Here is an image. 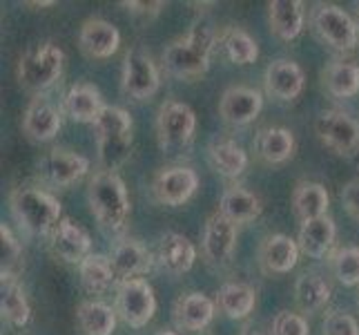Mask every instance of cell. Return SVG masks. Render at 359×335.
I'll use <instances>...</instances> for the list:
<instances>
[{"label": "cell", "mask_w": 359, "mask_h": 335, "mask_svg": "<svg viewBox=\"0 0 359 335\" xmlns=\"http://www.w3.org/2000/svg\"><path fill=\"white\" fill-rule=\"evenodd\" d=\"M63 126L60 110L45 96H34L22 114V132L34 143H47Z\"/></svg>", "instance_id": "9a60e30c"}, {"label": "cell", "mask_w": 359, "mask_h": 335, "mask_svg": "<svg viewBox=\"0 0 359 335\" xmlns=\"http://www.w3.org/2000/svg\"><path fill=\"white\" fill-rule=\"evenodd\" d=\"M0 244H3V270L0 275H11V277H18V270H20V257H22V246L20 242L14 237L9 226H0Z\"/></svg>", "instance_id": "74e56055"}, {"label": "cell", "mask_w": 359, "mask_h": 335, "mask_svg": "<svg viewBox=\"0 0 359 335\" xmlns=\"http://www.w3.org/2000/svg\"><path fill=\"white\" fill-rule=\"evenodd\" d=\"M257 291L241 282H228L217 293V306L230 320H245L255 311Z\"/></svg>", "instance_id": "d6a6232c"}, {"label": "cell", "mask_w": 359, "mask_h": 335, "mask_svg": "<svg viewBox=\"0 0 359 335\" xmlns=\"http://www.w3.org/2000/svg\"><path fill=\"white\" fill-rule=\"evenodd\" d=\"M319 141L337 155H348L359 145V123L341 110L321 112L315 121Z\"/></svg>", "instance_id": "7c38bea8"}, {"label": "cell", "mask_w": 359, "mask_h": 335, "mask_svg": "<svg viewBox=\"0 0 359 335\" xmlns=\"http://www.w3.org/2000/svg\"><path fill=\"white\" fill-rule=\"evenodd\" d=\"M105 107L101 90L92 83H76L63 98V112L76 123H94Z\"/></svg>", "instance_id": "cb8c5ba5"}, {"label": "cell", "mask_w": 359, "mask_h": 335, "mask_svg": "<svg viewBox=\"0 0 359 335\" xmlns=\"http://www.w3.org/2000/svg\"><path fill=\"white\" fill-rule=\"evenodd\" d=\"M121 45V34L112 22L105 18H88L81 25L79 47L88 58H109L116 54Z\"/></svg>", "instance_id": "ac0fdd59"}, {"label": "cell", "mask_w": 359, "mask_h": 335, "mask_svg": "<svg viewBox=\"0 0 359 335\" xmlns=\"http://www.w3.org/2000/svg\"><path fill=\"white\" fill-rule=\"evenodd\" d=\"M203 257L205 262L212 268H226L232 257H234V248H237V223H232L228 217H224L217 210L208 219H205V228H203Z\"/></svg>", "instance_id": "30bf717a"}, {"label": "cell", "mask_w": 359, "mask_h": 335, "mask_svg": "<svg viewBox=\"0 0 359 335\" xmlns=\"http://www.w3.org/2000/svg\"><path fill=\"white\" fill-rule=\"evenodd\" d=\"M161 74L152 60V56L143 49L134 47L126 54L123 60V74H121V88L126 96L134 101H147L158 92Z\"/></svg>", "instance_id": "9c48e42d"}, {"label": "cell", "mask_w": 359, "mask_h": 335, "mask_svg": "<svg viewBox=\"0 0 359 335\" xmlns=\"http://www.w3.org/2000/svg\"><path fill=\"white\" fill-rule=\"evenodd\" d=\"M217 45V34L208 25H196L181 39L172 41L163 54L161 63L168 74L177 79H196L208 72L210 56Z\"/></svg>", "instance_id": "6da1fadb"}, {"label": "cell", "mask_w": 359, "mask_h": 335, "mask_svg": "<svg viewBox=\"0 0 359 335\" xmlns=\"http://www.w3.org/2000/svg\"><path fill=\"white\" fill-rule=\"evenodd\" d=\"M9 206L20 228L29 235H41V237H49L58 226V221L63 219L60 217L63 213L60 202L52 192L36 188V185L16 188L9 197Z\"/></svg>", "instance_id": "277c9868"}, {"label": "cell", "mask_w": 359, "mask_h": 335, "mask_svg": "<svg viewBox=\"0 0 359 335\" xmlns=\"http://www.w3.org/2000/svg\"><path fill=\"white\" fill-rule=\"evenodd\" d=\"M215 317V302L203 293H185L172 306V320L181 331H203Z\"/></svg>", "instance_id": "ffe728a7"}, {"label": "cell", "mask_w": 359, "mask_h": 335, "mask_svg": "<svg viewBox=\"0 0 359 335\" xmlns=\"http://www.w3.org/2000/svg\"><path fill=\"white\" fill-rule=\"evenodd\" d=\"M304 70L288 58L272 60L264 74L266 92L277 101H294L304 92Z\"/></svg>", "instance_id": "d6986e66"}, {"label": "cell", "mask_w": 359, "mask_h": 335, "mask_svg": "<svg viewBox=\"0 0 359 335\" xmlns=\"http://www.w3.org/2000/svg\"><path fill=\"white\" fill-rule=\"evenodd\" d=\"M199 188V177L188 166H172L156 172L152 181L154 197L165 206H183Z\"/></svg>", "instance_id": "5bb4252c"}, {"label": "cell", "mask_w": 359, "mask_h": 335, "mask_svg": "<svg viewBox=\"0 0 359 335\" xmlns=\"http://www.w3.org/2000/svg\"><path fill=\"white\" fill-rule=\"evenodd\" d=\"M272 335H311V329L304 315L281 311L272 320Z\"/></svg>", "instance_id": "ab89813d"}, {"label": "cell", "mask_w": 359, "mask_h": 335, "mask_svg": "<svg viewBox=\"0 0 359 335\" xmlns=\"http://www.w3.org/2000/svg\"><path fill=\"white\" fill-rule=\"evenodd\" d=\"M335 221L330 217H319V219H311L304 221L299 228V237H297V244H299V251L313 259L324 257L330 246L335 244Z\"/></svg>", "instance_id": "484cf974"}, {"label": "cell", "mask_w": 359, "mask_h": 335, "mask_svg": "<svg viewBox=\"0 0 359 335\" xmlns=\"http://www.w3.org/2000/svg\"><path fill=\"white\" fill-rule=\"evenodd\" d=\"M3 277V287H0V313L14 327H25L32 317V306L27 302L22 287L18 284V277L0 275Z\"/></svg>", "instance_id": "836d02e7"}, {"label": "cell", "mask_w": 359, "mask_h": 335, "mask_svg": "<svg viewBox=\"0 0 359 335\" xmlns=\"http://www.w3.org/2000/svg\"><path fill=\"white\" fill-rule=\"evenodd\" d=\"M330 204L328 190L317 181H299L292 190V210L302 223L326 217V210Z\"/></svg>", "instance_id": "83f0119b"}, {"label": "cell", "mask_w": 359, "mask_h": 335, "mask_svg": "<svg viewBox=\"0 0 359 335\" xmlns=\"http://www.w3.org/2000/svg\"><path fill=\"white\" fill-rule=\"evenodd\" d=\"M196 117L190 105L181 101H165L158 107L156 136L161 150L168 155H181L194 139Z\"/></svg>", "instance_id": "8992f818"}, {"label": "cell", "mask_w": 359, "mask_h": 335, "mask_svg": "<svg viewBox=\"0 0 359 335\" xmlns=\"http://www.w3.org/2000/svg\"><path fill=\"white\" fill-rule=\"evenodd\" d=\"M109 262L114 266L118 282H123V280H136L147 275L154 266V257L150 253V248L141 244L139 239H121L112 246Z\"/></svg>", "instance_id": "e0dca14e"}, {"label": "cell", "mask_w": 359, "mask_h": 335, "mask_svg": "<svg viewBox=\"0 0 359 335\" xmlns=\"http://www.w3.org/2000/svg\"><path fill=\"white\" fill-rule=\"evenodd\" d=\"M116 313L132 329H141L156 313L154 289L143 277L123 280L116 284Z\"/></svg>", "instance_id": "ba28073f"}, {"label": "cell", "mask_w": 359, "mask_h": 335, "mask_svg": "<svg viewBox=\"0 0 359 335\" xmlns=\"http://www.w3.org/2000/svg\"><path fill=\"white\" fill-rule=\"evenodd\" d=\"M306 20L304 3L299 0H272L268 3L270 32L281 41H292L302 34Z\"/></svg>", "instance_id": "d4e9b609"}, {"label": "cell", "mask_w": 359, "mask_h": 335, "mask_svg": "<svg viewBox=\"0 0 359 335\" xmlns=\"http://www.w3.org/2000/svg\"><path fill=\"white\" fill-rule=\"evenodd\" d=\"M156 259L161 268L170 275H183L196 262V248L194 244L181 232H168L161 237Z\"/></svg>", "instance_id": "7402d4cb"}, {"label": "cell", "mask_w": 359, "mask_h": 335, "mask_svg": "<svg viewBox=\"0 0 359 335\" xmlns=\"http://www.w3.org/2000/svg\"><path fill=\"white\" fill-rule=\"evenodd\" d=\"M49 251L60 262L81 266L83 259L92 255V237L81 223L63 217L49 235Z\"/></svg>", "instance_id": "4fadbf2b"}, {"label": "cell", "mask_w": 359, "mask_h": 335, "mask_svg": "<svg viewBox=\"0 0 359 335\" xmlns=\"http://www.w3.org/2000/svg\"><path fill=\"white\" fill-rule=\"evenodd\" d=\"M299 253V244L290 239L288 235H268L259 246V264L266 272L283 275L297 266Z\"/></svg>", "instance_id": "44dd1931"}, {"label": "cell", "mask_w": 359, "mask_h": 335, "mask_svg": "<svg viewBox=\"0 0 359 335\" xmlns=\"http://www.w3.org/2000/svg\"><path fill=\"white\" fill-rule=\"evenodd\" d=\"M321 335H359V322L351 313L330 311L321 324Z\"/></svg>", "instance_id": "f35d334b"}, {"label": "cell", "mask_w": 359, "mask_h": 335, "mask_svg": "<svg viewBox=\"0 0 359 335\" xmlns=\"http://www.w3.org/2000/svg\"><path fill=\"white\" fill-rule=\"evenodd\" d=\"M98 141V161L103 170L116 172L132 155V117L128 110L105 105L92 123Z\"/></svg>", "instance_id": "3957f363"}, {"label": "cell", "mask_w": 359, "mask_h": 335, "mask_svg": "<svg viewBox=\"0 0 359 335\" xmlns=\"http://www.w3.org/2000/svg\"><path fill=\"white\" fill-rule=\"evenodd\" d=\"M116 308L105 302L88 300L76 308V322L83 335H112L116 329Z\"/></svg>", "instance_id": "4dcf8cb0"}, {"label": "cell", "mask_w": 359, "mask_h": 335, "mask_svg": "<svg viewBox=\"0 0 359 335\" xmlns=\"http://www.w3.org/2000/svg\"><path fill=\"white\" fill-rule=\"evenodd\" d=\"M255 155L268 166H279L294 155V136L288 128H262L255 136Z\"/></svg>", "instance_id": "603a6c76"}, {"label": "cell", "mask_w": 359, "mask_h": 335, "mask_svg": "<svg viewBox=\"0 0 359 335\" xmlns=\"http://www.w3.org/2000/svg\"><path fill=\"white\" fill-rule=\"evenodd\" d=\"M313 32L317 39L337 49V52H353L359 43V27L357 22L346 14V11L337 5L321 3L313 9Z\"/></svg>", "instance_id": "52a82bcc"}, {"label": "cell", "mask_w": 359, "mask_h": 335, "mask_svg": "<svg viewBox=\"0 0 359 335\" xmlns=\"http://www.w3.org/2000/svg\"><path fill=\"white\" fill-rule=\"evenodd\" d=\"M90 170V159L54 147L39 161V179L49 188H67V185L83 179Z\"/></svg>", "instance_id": "8fae6325"}, {"label": "cell", "mask_w": 359, "mask_h": 335, "mask_svg": "<svg viewBox=\"0 0 359 335\" xmlns=\"http://www.w3.org/2000/svg\"><path fill=\"white\" fill-rule=\"evenodd\" d=\"M324 88L330 96L335 98H351L359 92V65L337 60L330 63L324 74H321Z\"/></svg>", "instance_id": "d590c367"}, {"label": "cell", "mask_w": 359, "mask_h": 335, "mask_svg": "<svg viewBox=\"0 0 359 335\" xmlns=\"http://www.w3.org/2000/svg\"><path fill=\"white\" fill-rule=\"evenodd\" d=\"M156 335H179L177 331H158Z\"/></svg>", "instance_id": "ee69618b"}, {"label": "cell", "mask_w": 359, "mask_h": 335, "mask_svg": "<svg viewBox=\"0 0 359 335\" xmlns=\"http://www.w3.org/2000/svg\"><path fill=\"white\" fill-rule=\"evenodd\" d=\"M65 67V52L54 43H43L25 52L18 60V83L22 90L43 94L54 88Z\"/></svg>", "instance_id": "5b68a950"}, {"label": "cell", "mask_w": 359, "mask_h": 335, "mask_svg": "<svg viewBox=\"0 0 359 335\" xmlns=\"http://www.w3.org/2000/svg\"><path fill=\"white\" fill-rule=\"evenodd\" d=\"M208 161L221 177L234 179L248 168V155L232 139H217L208 145Z\"/></svg>", "instance_id": "f546056e"}, {"label": "cell", "mask_w": 359, "mask_h": 335, "mask_svg": "<svg viewBox=\"0 0 359 335\" xmlns=\"http://www.w3.org/2000/svg\"><path fill=\"white\" fill-rule=\"evenodd\" d=\"M241 335H262V333H259V331H255V329H252V327H245V329H243V333H241Z\"/></svg>", "instance_id": "7bdbcfd3"}, {"label": "cell", "mask_w": 359, "mask_h": 335, "mask_svg": "<svg viewBox=\"0 0 359 335\" xmlns=\"http://www.w3.org/2000/svg\"><path fill=\"white\" fill-rule=\"evenodd\" d=\"M79 275H81V287L90 295H103L105 291L118 284V277L109 257L98 253H92L90 257L83 259V264L79 266Z\"/></svg>", "instance_id": "f1b7e54d"}, {"label": "cell", "mask_w": 359, "mask_h": 335, "mask_svg": "<svg viewBox=\"0 0 359 335\" xmlns=\"http://www.w3.org/2000/svg\"><path fill=\"white\" fill-rule=\"evenodd\" d=\"M88 204L94 219L105 232H121L130 217V195L116 172L101 170L90 179Z\"/></svg>", "instance_id": "7a4b0ae2"}, {"label": "cell", "mask_w": 359, "mask_h": 335, "mask_svg": "<svg viewBox=\"0 0 359 335\" xmlns=\"http://www.w3.org/2000/svg\"><path fill=\"white\" fill-rule=\"evenodd\" d=\"M217 45L224 49L226 58L234 65H250L259 58L257 41L239 27H226L221 34H217Z\"/></svg>", "instance_id": "e575fe53"}, {"label": "cell", "mask_w": 359, "mask_h": 335, "mask_svg": "<svg viewBox=\"0 0 359 335\" xmlns=\"http://www.w3.org/2000/svg\"><path fill=\"white\" fill-rule=\"evenodd\" d=\"M339 199L346 208V213L359 221V179H353L344 185L339 192Z\"/></svg>", "instance_id": "60d3db41"}, {"label": "cell", "mask_w": 359, "mask_h": 335, "mask_svg": "<svg viewBox=\"0 0 359 335\" xmlns=\"http://www.w3.org/2000/svg\"><path fill=\"white\" fill-rule=\"evenodd\" d=\"M330 284L319 272H304L294 282V302L304 313H319L330 302Z\"/></svg>", "instance_id": "1f68e13d"}, {"label": "cell", "mask_w": 359, "mask_h": 335, "mask_svg": "<svg viewBox=\"0 0 359 335\" xmlns=\"http://www.w3.org/2000/svg\"><path fill=\"white\" fill-rule=\"evenodd\" d=\"M330 270L335 280L344 287H357L359 284V248L357 246H344L337 248L328 259Z\"/></svg>", "instance_id": "8d00e7d4"}, {"label": "cell", "mask_w": 359, "mask_h": 335, "mask_svg": "<svg viewBox=\"0 0 359 335\" xmlns=\"http://www.w3.org/2000/svg\"><path fill=\"white\" fill-rule=\"evenodd\" d=\"M357 302H359V297H357Z\"/></svg>", "instance_id": "f6af8a7d"}, {"label": "cell", "mask_w": 359, "mask_h": 335, "mask_svg": "<svg viewBox=\"0 0 359 335\" xmlns=\"http://www.w3.org/2000/svg\"><path fill=\"white\" fill-rule=\"evenodd\" d=\"M217 210L239 226V223H248L262 215V202L255 192L241 188V185H230L221 195Z\"/></svg>", "instance_id": "4316f807"}, {"label": "cell", "mask_w": 359, "mask_h": 335, "mask_svg": "<svg viewBox=\"0 0 359 335\" xmlns=\"http://www.w3.org/2000/svg\"><path fill=\"white\" fill-rule=\"evenodd\" d=\"M264 107V96L255 88H245V85H234L224 92L219 101V114L228 126L241 128L252 123L259 112Z\"/></svg>", "instance_id": "2e32d148"}, {"label": "cell", "mask_w": 359, "mask_h": 335, "mask_svg": "<svg viewBox=\"0 0 359 335\" xmlns=\"http://www.w3.org/2000/svg\"><path fill=\"white\" fill-rule=\"evenodd\" d=\"M121 5L128 7L130 14L141 16V18H154L158 11L165 7V3H161V0H156V3H139V0H130V3H121Z\"/></svg>", "instance_id": "b9f144b4"}]
</instances>
